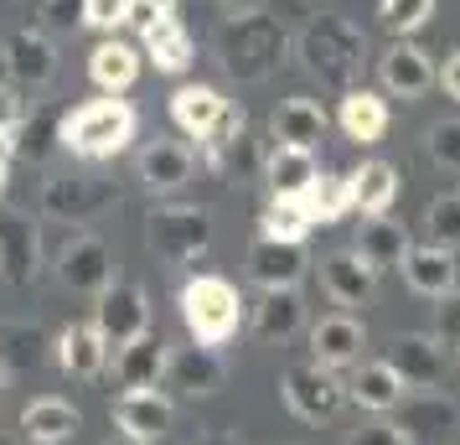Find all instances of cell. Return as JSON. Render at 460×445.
<instances>
[{
  "label": "cell",
  "mask_w": 460,
  "mask_h": 445,
  "mask_svg": "<svg viewBox=\"0 0 460 445\" xmlns=\"http://www.w3.org/2000/svg\"><path fill=\"white\" fill-rule=\"evenodd\" d=\"M290 58V31L270 11H243L217 26V63L233 84H264Z\"/></svg>",
  "instance_id": "obj_1"
},
{
  "label": "cell",
  "mask_w": 460,
  "mask_h": 445,
  "mask_svg": "<svg viewBox=\"0 0 460 445\" xmlns=\"http://www.w3.org/2000/svg\"><path fill=\"white\" fill-rule=\"evenodd\" d=\"M295 58L326 88H357L362 67H367V31L347 16H311L295 37Z\"/></svg>",
  "instance_id": "obj_2"
},
{
  "label": "cell",
  "mask_w": 460,
  "mask_h": 445,
  "mask_svg": "<svg viewBox=\"0 0 460 445\" xmlns=\"http://www.w3.org/2000/svg\"><path fill=\"white\" fill-rule=\"evenodd\" d=\"M140 129V114L135 104H125L119 93H104V99H88L73 114H63V150H73L78 161H114L125 156L129 140Z\"/></svg>",
  "instance_id": "obj_3"
},
{
  "label": "cell",
  "mask_w": 460,
  "mask_h": 445,
  "mask_svg": "<svg viewBox=\"0 0 460 445\" xmlns=\"http://www.w3.org/2000/svg\"><path fill=\"white\" fill-rule=\"evenodd\" d=\"M249 306L238 296V285L223 275H197L181 285V321H187V337L202 347H223V342L243 326Z\"/></svg>",
  "instance_id": "obj_4"
},
{
  "label": "cell",
  "mask_w": 460,
  "mask_h": 445,
  "mask_svg": "<svg viewBox=\"0 0 460 445\" xmlns=\"http://www.w3.org/2000/svg\"><path fill=\"white\" fill-rule=\"evenodd\" d=\"M146 238L155 259L166 264H187V259L208 254L212 244V212L208 208H187V202H166L146 218Z\"/></svg>",
  "instance_id": "obj_5"
},
{
  "label": "cell",
  "mask_w": 460,
  "mask_h": 445,
  "mask_svg": "<svg viewBox=\"0 0 460 445\" xmlns=\"http://www.w3.org/2000/svg\"><path fill=\"white\" fill-rule=\"evenodd\" d=\"M279 394L290 404L295 420L305 424H326L341 414V404H347V383L336 378L332 368H321V362H295L285 368V378H279Z\"/></svg>",
  "instance_id": "obj_6"
},
{
  "label": "cell",
  "mask_w": 460,
  "mask_h": 445,
  "mask_svg": "<svg viewBox=\"0 0 460 445\" xmlns=\"http://www.w3.org/2000/svg\"><path fill=\"white\" fill-rule=\"evenodd\" d=\"M119 202L114 182L99 176H47L42 182V218L47 223H88Z\"/></svg>",
  "instance_id": "obj_7"
},
{
  "label": "cell",
  "mask_w": 460,
  "mask_h": 445,
  "mask_svg": "<svg viewBox=\"0 0 460 445\" xmlns=\"http://www.w3.org/2000/svg\"><path fill=\"white\" fill-rule=\"evenodd\" d=\"M223 358H217V347H202V342H187V347H171L166 352V388L171 399L181 404H197V399H212L217 388H223Z\"/></svg>",
  "instance_id": "obj_8"
},
{
  "label": "cell",
  "mask_w": 460,
  "mask_h": 445,
  "mask_svg": "<svg viewBox=\"0 0 460 445\" xmlns=\"http://www.w3.org/2000/svg\"><path fill=\"white\" fill-rule=\"evenodd\" d=\"M93 326L104 332V342L119 352V347H129L135 337H146L150 332V296L146 285H135V280H114L104 296H99V306H93Z\"/></svg>",
  "instance_id": "obj_9"
},
{
  "label": "cell",
  "mask_w": 460,
  "mask_h": 445,
  "mask_svg": "<svg viewBox=\"0 0 460 445\" xmlns=\"http://www.w3.org/2000/svg\"><path fill=\"white\" fill-rule=\"evenodd\" d=\"M0 63H5V84L16 88H47L58 73V47L42 26H16L0 37Z\"/></svg>",
  "instance_id": "obj_10"
},
{
  "label": "cell",
  "mask_w": 460,
  "mask_h": 445,
  "mask_svg": "<svg viewBox=\"0 0 460 445\" xmlns=\"http://www.w3.org/2000/svg\"><path fill=\"white\" fill-rule=\"evenodd\" d=\"M58 280L78 296H104L114 285V249L99 234H73L58 249Z\"/></svg>",
  "instance_id": "obj_11"
},
{
  "label": "cell",
  "mask_w": 460,
  "mask_h": 445,
  "mask_svg": "<svg viewBox=\"0 0 460 445\" xmlns=\"http://www.w3.org/2000/svg\"><path fill=\"white\" fill-rule=\"evenodd\" d=\"M171 420H176V399L166 388H129V394L114 399V424H119L125 441L155 445L171 430Z\"/></svg>",
  "instance_id": "obj_12"
},
{
  "label": "cell",
  "mask_w": 460,
  "mask_h": 445,
  "mask_svg": "<svg viewBox=\"0 0 460 445\" xmlns=\"http://www.w3.org/2000/svg\"><path fill=\"white\" fill-rule=\"evenodd\" d=\"M362 347H367V326L352 316V311H332V316H321L311 326V362L321 368H357L362 362Z\"/></svg>",
  "instance_id": "obj_13"
},
{
  "label": "cell",
  "mask_w": 460,
  "mask_h": 445,
  "mask_svg": "<svg viewBox=\"0 0 460 445\" xmlns=\"http://www.w3.org/2000/svg\"><path fill=\"white\" fill-rule=\"evenodd\" d=\"M388 368H394L403 388H435L445 378V362H450V347L439 337H424V332H409V337H394L388 347Z\"/></svg>",
  "instance_id": "obj_14"
},
{
  "label": "cell",
  "mask_w": 460,
  "mask_h": 445,
  "mask_svg": "<svg viewBox=\"0 0 460 445\" xmlns=\"http://www.w3.org/2000/svg\"><path fill=\"white\" fill-rule=\"evenodd\" d=\"M377 78L383 88L394 93V99H424L429 88H435V63H429V52L409 37H398L383 58H377Z\"/></svg>",
  "instance_id": "obj_15"
},
{
  "label": "cell",
  "mask_w": 460,
  "mask_h": 445,
  "mask_svg": "<svg viewBox=\"0 0 460 445\" xmlns=\"http://www.w3.org/2000/svg\"><path fill=\"white\" fill-rule=\"evenodd\" d=\"M300 326H305V300H300V285L259 290V300L249 306V332L259 342H290Z\"/></svg>",
  "instance_id": "obj_16"
},
{
  "label": "cell",
  "mask_w": 460,
  "mask_h": 445,
  "mask_svg": "<svg viewBox=\"0 0 460 445\" xmlns=\"http://www.w3.org/2000/svg\"><path fill=\"white\" fill-rule=\"evenodd\" d=\"M228 104H233V99H223L212 84H181L176 93H171V120H176V129H181V135H191V140L202 146L212 129L223 125Z\"/></svg>",
  "instance_id": "obj_17"
},
{
  "label": "cell",
  "mask_w": 460,
  "mask_h": 445,
  "mask_svg": "<svg viewBox=\"0 0 460 445\" xmlns=\"http://www.w3.org/2000/svg\"><path fill=\"white\" fill-rule=\"evenodd\" d=\"M321 285L336 306H367L377 290V270L357 249H341V254H326L321 259Z\"/></svg>",
  "instance_id": "obj_18"
},
{
  "label": "cell",
  "mask_w": 460,
  "mask_h": 445,
  "mask_svg": "<svg viewBox=\"0 0 460 445\" xmlns=\"http://www.w3.org/2000/svg\"><path fill=\"white\" fill-rule=\"evenodd\" d=\"M42 259V244H37V228L26 223L22 212H0V275L11 285H31L37 280V264Z\"/></svg>",
  "instance_id": "obj_19"
},
{
  "label": "cell",
  "mask_w": 460,
  "mask_h": 445,
  "mask_svg": "<svg viewBox=\"0 0 460 445\" xmlns=\"http://www.w3.org/2000/svg\"><path fill=\"white\" fill-rule=\"evenodd\" d=\"M388 99L383 93H373V88H347L341 93V109H336V125H341V135L347 140H357V146H377L383 135H388Z\"/></svg>",
  "instance_id": "obj_20"
},
{
  "label": "cell",
  "mask_w": 460,
  "mask_h": 445,
  "mask_svg": "<svg viewBox=\"0 0 460 445\" xmlns=\"http://www.w3.org/2000/svg\"><path fill=\"white\" fill-rule=\"evenodd\" d=\"M305 244H279V238H253L249 249V275L259 280V290H279V285H300L305 275Z\"/></svg>",
  "instance_id": "obj_21"
},
{
  "label": "cell",
  "mask_w": 460,
  "mask_h": 445,
  "mask_svg": "<svg viewBox=\"0 0 460 445\" xmlns=\"http://www.w3.org/2000/svg\"><path fill=\"white\" fill-rule=\"evenodd\" d=\"M166 352H171V342L161 337H135L129 347H119L114 352V383L119 388H161V378H166Z\"/></svg>",
  "instance_id": "obj_22"
},
{
  "label": "cell",
  "mask_w": 460,
  "mask_h": 445,
  "mask_svg": "<svg viewBox=\"0 0 460 445\" xmlns=\"http://www.w3.org/2000/svg\"><path fill=\"white\" fill-rule=\"evenodd\" d=\"M403 280L414 296H450L456 290V249H439V244H414L403 254Z\"/></svg>",
  "instance_id": "obj_23"
},
{
  "label": "cell",
  "mask_w": 460,
  "mask_h": 445,
  "mask_svg": "<svg viewBox=\"0 0 460 445\" xmlns=\"http://www.w3.org/2000/svg\"><path fill=\"white\" fill-rule=\"evenodd\" d=\"M326 109L315 104V99H285V104L274 109V120H270V135H274V146H300V150H315L321 140H326Z\"/></svg>",
  "instance_id": "obj_24"
},
{
  "label": "cell",
  "mask_w": 460,
  "mask_h": 445,
  "mask_svg": "<svg viewBox=\"0 0 460 445\" xmlns=\"http://www.w3.org/2000/svg\"><path fill=\"white\" fill-rule=\"evenodd\" d=\"M84 430V420H78V409L67 399H31L22 409V441L26 445H67L73 435Z\"/></svg>",
  "instance_id": "obj_25"
},
{
  "label": "cell",
  "mask_w": 460,
  "mask_h": 445,
  "mask_svg": "<svg viewBox=\"0 0 460 445\" xmlns=\"http://www.w3.org/2000/svg\"><path fill=\"white\" fill-rule=\"evenodd\" d=\"M197 171V156H191L181 140H150L140 150V182L150 191H181Z\"/></svg>",
  "instance_id": "obj_26"
},
{
  "label": "cell",
  "mask_w": 460,
  "mask_h": 445,
  "mask_svg": "<svg viewBox=\"0 0 460 445\" xmlns=\"http://www.w3.org/2000/svg\"><path fill=\"white\" fill-rule=\"evenodd\" d=\"M58 368H63L67 378H99L109 368V342L104 332L93 326V321H84V326H67L63 337H58Z\"/></svg>",
  "instance_id": "obj_27"
},
{
  "label": "cell",
  "mask_w": 460,
  "mask_h": 445,
  "mask_svg": "<svg viewBox=\"0 0 460 445\" xmlns=\"http://www.w3.org/2000/svg\"><path fill=\"white\" fill-rule=\"evenodd\" d=\"M315 156L300 146H270V156H264V187H270V197H305V191L315 187Z\"/></svg>",
  "instance_id": "obj_28"
},
{
  "label": "cell",
  "mask_w": 460,
  "mask_h": 445,
  "mask_svg": "<svg viewBox=\"0 0 460 445\" xmlns=\"http://www.w3.org/2000/svg\"><path fill=\"white\" fill-rule=\"evenodd\" d=\"M47 352H58V342H47L37 321H0V368L5 373H37Z\"/></svg>",
  "instance_id": "obj_29"
},
{
  "label": "cell",
  "mask_w": 460,
  "mask_h": 445,
  "mask_svg": "<svg viewBox=\"0 0 460 445\" xmlns=\"http://www.w3.org/2000/svg\"><path fill=\"white\" fill-rule=\"evenodd\" d=\"M347 399L367 414H394L403 404V378H398L388 362H357L352 383H347Z\"/></svg>",
  "instance_id": "obj_30"
},
{
  "label": "cell",
  "mask_w": 460,
  "mask_h": 445,
  "mask_svg": "<svg viewBox=\"0 0 460 445\" xmlns=\"http://www.w3.org/2000/svg\"><path fill=\"white\" fill-rule=\"evenodd\" d=\"M398 414V430H409L414 441H424V435H439V430H450V424L460 420L456 399H445V394H435V388H414V394H403V404L394 409Z\"/></svg>",
  "instance_id": "obj_31"
},
{
  "label": "cell",
  "mask_w": 460,
  "mask_h": 445,
  "mask_svg": "<svg viewBox=\"0 0 460 445\" xmlns=\"http://www.w3.org/2000/svg\"><path fill=\"white\" fill-rule=\"evenodd\" d=\"M88 78L99 93H125L135 78H140V52L119 37H104V42L88 52Z\"/></svg>",
  "instance_id": "obj_32"
},
{
  "label": "cell",
  "mask_w": 460,
  "mask_h": 445,
  "mask_svg": "<svg viewBox=\"0 0 460 445\" xmlns=\"http://www.w3.org/2000/svg\"><path fill=\"white\" fill-rule=\"evenodd\" d=\"M414 244H409V234H403V223H394L388 212L383 218H367L362 228H357V254L373 264L377 275L383 270H403V254H409Z\"/></svg>",
  "instance_id": "obj_33"
},
{
  "label": "cell",
  "mask_w": 460,
  "mask_h": 445,
  "mask_svg": "<svg viewBox=\"0 0 460 445\" xmlns=\"http://www.w3.org/2000/svg\"><path fill=\"white\" fill-rule=\"evenodd\" d=\"M146 58L155 63V73H171V78H181L191 63H197V47H191V31L176 16L166 22H155L146 31Z\"/></svg>",
  "instance_id": "obj_34"
},
{
  "label": "cell",
  "mask_w": 460,
  "mask_h": 445,
  "mask_svg": "<svg viewBox=\"0 0 460 445\" xmlns=\"http://www.w3.org/2000/svg\"><path fill=\"white\" fill-rule=\"evenodd\" d=\"M398 197V171L388 161H362L352 171V208L362 218H383Z\"/></svg>",
  "instance_id": "obj_35"
},
{
  "label": "cell",
  "mask_w": 460,
  "mask_h": 445,
  "mask_svg": "<svg viewBox=\"0 0 460 445\" xmlns=\"http://www.w3.org/2000/svg\"><path fill=\"white\" fill-rule=\"evenodd\" d=\"M300 202H305V212H311L315 228H332V223H341V218L352 212V176L321 171V176H315V187L305 191Z\"/></svg>",
  "instance_id": "obj_36"
},
{
  "label": "cell",
  "mask_w": 460,
  "mask_h": 445,
  "mask_svg": "<svg viewBox=\"0 0 460 445\" xmlns=\"http://www.w3.org/2000/svg\"><path fill=\"white\" fill-rule=\"evenodd\" d=\"M311 228L315 223L300 197H270V208L259 218V238H279V244H305Z\"/></svg>",
  "instance_id": "obj_37"
},
{
  "label": "cell",
  "mask_w": 460,
  "mask_h": 445,
  "mask_svg": "<svg viewBox=\"0 0 460 445\" xmlns=\"http://www.w3.org/2000/svg\"><path fill=\"white\" fill-rule=\"evenodd\" d=\"M52 140H63V114L58 109H31V120L16 135V150L26 161H47L52 156Z\"/></svg>",
  "instance_id": "obj_38"
},
{
  "label": "cell",
  "mask_w": 460,
  "mask_h": 445,
  "mask_svg": "<svg viewBox=\"0 0 460 445\" xmlns=\"http://www.w3.org/2000/svg\"><path fill=\"white\" fill-rule=\"evenodd\" d=\"M424 234H429V244H439V249H460V191H445V197L429 202Z\"/></svg>",
  "instance_id": "obj_39"
},
{
  "label": "cell",
  "mask_w": 460,
  "mask_h": 445,
  "mask_svg": "<svg viewBox=\"0 0 460 445\" xmlns=\"http://www.w3.org/2000/svg\"><path fill=\"white\" fill-rule=\"evenodd\" d=\"M377 16L394 37H414L419 26L435 16V0H377Z\"/></svg>",
  "instance_id": "obj_40"
},
{
  "label": "cell",
  "mask_w": 460,
  "mask_h": 445,
  "mask_svg": "<svg viewBox=\"0 0 460 445\" xmlns=\"http://www.w3.org/2000/svg\"><path fill=\"white\" fill-rule=\"evenodd\" d=\"M429 161H435L439 171H460V120H439V125H429Z\"/></svg>",
  "instance_id": "obj_41"
},
{
  "label": "cell",
  "mask_w": 460,
  "mask_h": 445,
  "mask_svg": "<svg viewBox=\"0 0 460 445\" xmlns=\"http://www.w3.org/2000/svg\"><path fill=\"white\" fill-rule=\"evenodd\" d=\"M37 26H42L47 37L52 31H78L84 26V0H42L37 5Z\"/></svg>",
  "instance_id": "obj_42"
},
{
  "label": "cell",
  "mask_w": 460,
  "mask_h": 445,
  "mask_svg": "<svg viewBox=\"0 0 460 445\" xmlns=\"http://www.w3.org/2000/svg\"><path fill=\"white\" fill-rule=\"evenodd\" d=\"M125 16H129V0H84V26L88 31L114 37V26H125Z\"/></svg>",
  "instance_id": "obj_43"
},
{
  "label": "cell",
  "mask_w": 460,
  "mask_h": 445,
  "mask_svg": "<svg viewBox=\"0 0 460 445\" xmlns=\"http://www.w3.org/2000/svg\"><path fill=\"white\" fill-rule=\"evenodd\" d=\"M435 337L450 347L460 358V290H450V296H439V311H435Z\"/></svg>",
  "instance_id": "obj_44"
},
{
  "label": "cell",
  "mask_w": 460,
  "mask_h": 445,
  "mask_svg": "<svg viewBox=\"0 0 460 445\" xmlns=\"http://www.w3.org/2000/svg\"><path fill=\"white\" fill-rule=\"evenodd\" d=\"M347 445H419V441L409 430H398L394 420H373V424H362V430H352Z\"/></svg>",
  "instance_id": "obj_45"
},
{
  "label": "cell",
  "mask_w": 460,
  "mask_h": 445,
  "mask_svg": "<svg viewBox=\"0 0 460 445\" xmlns=\"http://www.w3.org/2000/svg\"><path fill=\"white\" fill-rule=\"evenodd\" d=\"M26 125V99H22V88L16 84H0V135H22Z\"/></svg>",
  "instance_id": "obj_46"
},
{
  "label": "cell",
  "mask_w": 460,
  "mask_h": 445,
  "mask_svg": "<svg viewBox=\"0 0 460 445\" xmlns=\"http://www.w3.org/2000/svg\"><path fill=\"white\" fill-rule=\"evenodd\" d=\"M155 22H166V16H161L155 5H146V0H129V16H125V26H135V31L146 37V31H150Z\"/></svg>",
  "instance_id": "obj_47"
},
{
  "label": "cell",
  "mask_w": 460,
  "mask_h": 445,
  "mask_svg": "<svg viewBox=\"0 0 460 445\" xmlns=\"http://www.w3.org/2000/svg\"><path fill=\"white\" fill-rule=\"evenodd\" d=\"M439 84H445V93H450V99L460 104V47L450 52V58H445V73H439Z\"/></svg>",
  "instance_id": "obj_48"
},
{
  "label": "cell",
  "mask_w": 460,
  "mask_h": 445,
  "mask_svg": "<svg viewBox=\"0 0 460 445\" xmlns=\"http://www.w3.org/2000/svg\"><path fill=\"white\" fill-rule=\"evenodd\" d=\"M197 445H243V435H233V430H208Z\"/></svg>",
  "instance_id": "obj_49"
},
{
  "label": "cell",
  "mask_w": 460,
  "mask_h": 445,
  "mask_svg": "<svg viewBox=\"0 0 460 445\" xmlns=\"http://www.w3.org/2000/svg\"><path fill=\"white\" fill-rule=\"evenodd\" d=\"M228 16H243V11H259V0H217Z\"/></svg>",
  "instance_id": "obj_50"
},
{
  "label": "cell",
  "mask_w": 460,
  "mask_h": 445,
  "mask_svg": "<svg viewBox=\"0 0 460 445\" xmlns=\"http://www.w3.org/2000/svg\"><path fill=\"white\" fill-rule=\"evenodd\" d=\"M146 5H155L161 16H176V5H181V0H146Z\"/></svg>",
  "instance_id": "obj_51"
},
{
  "label": "cell",
  "mask_w": 460,
  "mask_h": 445,
  "mask_svg": "<svg viewBox=\"0 0 460 445\" xmlns=\"http://www.w3.org/2000/svg\"><path fill=\"white\" fill-rule=\"evenodd\" d=\"M5 182H11V156H0V197H5Z\"/></svg>",
  "instance_id": "obj_52"
},
{
  "label": "cell",
  "mask_w": 460,
  "mask_h": 445,
  "mask_svg": "<svg viewBox=\"0 0 460 445\" xmlns=\"http://www.w3.org/2000/svg\"><path fill=\"white\" fill-rule=\"evenodd\" d=\"M0 404H5V368H0Z\"/></svg>",
  "instance_id": "obj_53"
},
{
  "label": "cell",
  "mask_w": 460,
  "mask_h": 445,
  "mask_svg": "<svg viewBox=\"0 0 460 445\" xmlns=\"http://www.w3.org/2000/svg\"><path fill=\"white\" fill-rule=\"evenodd\" d=\"M104 445H140V441H125V435H119V441H104Z\"/></svg>",
  "instance_id": "obj_54"
},
{
  "label": "cell",
  "mask_w": 460,
  "mask_h": 445,
  "mask_svg": "<svg viewBox=\"0 0 460 445\" xmlns=\"http://www.w3.org/2000/svg\"><path fill=\"white\" fill-rule=\"evenodd\" d=\"M0 445H22V441H11V435H0Z\"/></svg>",
  "instance_id": "obj_55"
}]
</instances>
